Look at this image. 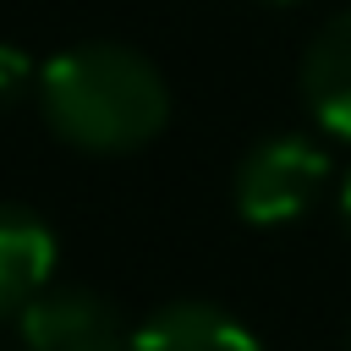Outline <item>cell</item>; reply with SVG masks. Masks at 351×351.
<instances>
[{
    "label": "cell",
    "mask_w": 351,
    "mask_h": 351,
    "mask_svg": "<svg viewBox=\"0 0 351 351\" xmlns=\"http://www.w3.org/2000/svg\"><path fill=\"white\" fill-rule=\"evenodd\" d=\"M55 274V236L38 214L0 203V318H16Z\"/></svg>",
    "instance_id": "6"
},
{
    "label": "cell",
    "mask_w": 351,
    "mask_h": 351,
    "mask_svg": "<svg viewBox=\"0 0 351 351\" xmlns=\"http://www.w3.org/2000/svg\"><path fill=\"white\" fill-rule=\"evenodd\" d=\"M340 219H346V230H351V176H346V186H340Z\"/></svg>",
    "instance_id": "8"
},
{
    "label": "cell",
    "mask_w": 351,
    "mask_h": 351,
    "mask_svg": "<svg viewBox=\"0 0 351 351\" xmlns=\"http://www.w3.org/2000/svg\"><path fill=\"white\" fill-rule=\"evenodd\" d=\"M16 324L27 351H126L132 346L121 313L82 285H44L16 313Z\"/></svg>",
    "instance_id": "3"
},
{
    "label": "cell",
    "mask_w": 351,
    "mask_h": 351,
    "mask_svg": "<svg viewBox=\"0 0 351 351\" xmlns=\"http://www.w3.org/2000/svg\"><path fill=\"white\" fill-rule=\"evenodd\" d=\"M269 5H291V0H269Z\"/></svg>",
    "instance_id": "9"
},
{
    "label": "cell",
    "mask_w": 351,
    "mask_h": 351,
    "mask_svg": "<svg viewBox=\"0 0 351 351\" xmlns=\"http://www.w3.org/2000/svg\"><path fill=\"white\" fill-rule=\"evenodd\" d=\"M38 110L82 154H132L170 121V88L126 44H77L38 71Z\"/></svg>",
    "instance_id": "1"
},
{
    "label": "cell",
    "mask_w": 351,
    "mask_h": 351,
    "mask_svg": "<svg viewBox=\"0 0 351 351\" xmlns=\"http://www.w3.org/2000/svg\"><path fill=\"white\" fill-rule=\"evenodd\" d=\"M302 99L318 126L351 137V11L329 16L302 55Z\"/></svg>",
    "instance_id": "5"
},
{
    "label": "cell",
    "mask_w": 351,
    "mask_h": 351,
    "mask_svg": "<svg viewBox=\"0 0 351 351\" xmlns=\"http://www.w3.org/2000/svg\"><path fill=\"white\" fill-rule=\"evenodd\" d=\"M126 351H263L258 335L214 302H170L132 329Z\"/></svg>",
    "instance_id": "4"
},
{
    "label": "cell",
    "mask_w": 351,
    "mask_h": 351,
    "mask_svg": "<svg viewBox=\"0 0 351 351\" xmlns=\"http://www.w3.org/2000/svg\"><path fill=\"white\" fill-rule=\"evenodd\" d=\"M329 159L313 137H263L236 170V208L252 225H291L324 192Z\"/></svg>",
    "instance_id": "2"
},
{
    "label": "cell",
    "mask_w": 351,
    "mask_h": 351,
    "mask_svg": "<svg viewBox=\"0 0 351 351\" xmlns=\"http://www.w3.org/2000/svg\"><path fill=\"white\" fill-rule=\"evenodd\" d=\"M27 82H33L27 55H22V49H11V44H0V110H11V104L27 93Z\"/></svg>",
    "instance_id": "7"
}]
</instances>
